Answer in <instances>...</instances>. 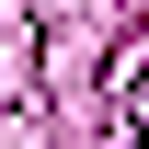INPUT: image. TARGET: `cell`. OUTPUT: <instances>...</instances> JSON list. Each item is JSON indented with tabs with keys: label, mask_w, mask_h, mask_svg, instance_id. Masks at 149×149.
<instances>
[{
	"label": "cell",
	"mask_w": 149,
	"mask_h": 149,
	"mask_svg": "<svg viewBox=\"0 0 149 149\" xmlns=\"http://www.w3.org/2000/svg\"><path fill=\"white\" fill-rule=\"evenodd\" d=\"M126 149H149V115H138V126H126Z\"/></svg>",
	"instance_id": "obj_1"
}]
</instances>
